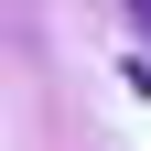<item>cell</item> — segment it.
Returning a JSON list of instances; mask_svg holds the SVG:
<instances>
[{
    "mask_svg": "<svg viewBox=\"0 0 151 151\" xmlns=\"http://www.w3.org/2000/svg\"><path fill=\"white\" fill-rule=\"evenodd\" d=\"M140 43H151V0H140Z\"/></svg>",
    "mask_w": 151,
    "mask_h": 151,
    "instance_id": "1",
    "label": "cell"
}]
</instances>
